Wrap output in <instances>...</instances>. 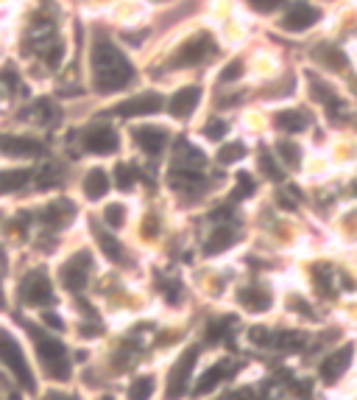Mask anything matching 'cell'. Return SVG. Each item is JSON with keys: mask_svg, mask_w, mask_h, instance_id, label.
<instances>
[{"mask_svg": "<svg viewBox=\"0 0 357 400\" xmlns=\"http://www.w3.org/2000/svg\"><path fill=\"white\" fill-rule=\"evenodd\" d=\"M134 68L131 62L123 56L117 45L109 39H98L93 45V82L98 93H117L126 84H131Z\"/></svg>", "mask_w": 357, "mask_h": 400, "instance_id": "obj_1", "label": "cell"}, {"mask_svg": "<svg viewBox=\"0 0 357 400\" xmlns=\"http://www.w3.org/2000/svg\"><path fill=\"white\" fill-rule=\"evenodd\" d=\"M34 342H37V353H39L45 372L56 381H67L70 378V358H67L64 345L56 336H45L42 330H34Z\"/></svg>", "mask_w": 357, "mask_h": 400, "instance_id": "obj_2", "label": "cell"}, {"mask_svg": "<svg viewBox=\"0 0 357 400\" xmlns=\"http://www.w3.org/2000/svg\"><path fill=\"white\" fill-rule=\"evenodd\" d=\"M0 361H3V364L12 370V375L20 381L23 389H28V392L37 389V381H34V375H31L28 358H26L20 342L12 336L9 330H0Z\"/></svg>", "mask_w": 357, "mask_h": 400, "instance_id": "obj_3", "label": "cell"}, {"mask_svg": "<svg viewBox=\"0 0 357 400\" xmlns=\"http://www.w3.org/2000/svg\"><path fill=\"white\" fill-rule=\"evenodd\" d=\"M90 272H93V255H90L87 249H81V252H76L73 257H70V260L61 266L59 278H61V286H64V289H70V291L79 294V291L87 286Z\"/></svg>", "mask_w": 357, "mask_h": 400, "instance_id": "obj_4", "label": "cell"}, {"mask_svg": "<svg viewBox=\"0 0 357 400\" xmlns=\"http://www.w3.org/2000/svg\"><path fill=\"white\" fill-rule=\"evenodd\" d=\"M20 300L26 305H31V308L53 302V286H50V280H48V275L42 269H37V272H31V275L23 278V283H20Z\"/></svg>", "mask_w": 357, "mask_h": 400, "instance_id": "obj_5", "label": "cell"}, {"mask_svg": "<svg viewBox=\"0 0 357 400\" xmlns=\"http://www.w3.org/2000/svg\"><path fill=\"white\" fill-rule=\"evenodd\" d=\"M195 358H198V350L190 347L179 356V361L171 367V375H168V400H179L187 386H190V375H193V367H195Z\"/></svg>", "mask_w": 357, "mask_h": 400, "instance_id": "obj_6", "label": "cell"}, {"mask_svg": "<svg viewBox=\"0 0 357 400\" xmlns=\"http://www.w3.org/2000/svg\"><path fill=\"white\" fill-rule=\"evenodd\" d=\"M162 104H165L162 96L154 93V90H148V93H137V96L120 101L112 112L120 115V118H139V115H154V112H160Z\"/></svg>", "mask_w": 357, "mask_h": 400, "instance_id": "obj_7", "label": "cell"}, {"mask_svg": "<svg viewBox=\"0 0 357 400\" xmlns=\"http://www.w3.org/2000/svg\"><path fill=\"white\" fill-rule=\"evenodd\" d=\"M212 51H215V42H212V37H209V34H195V37H190L187 42L179 45V51H176V56H173V64H179V68L198 64V62H204Z\"/></svg>", "mask_w": 357, "mask_h": 400, "instance_id": "obj_8", "label": "cell"}, {"mask_svg": "<svg viewBox=\"0 0 357 400\" xmlns=\"http://www.w3.org/2000/svg\"><path fill=\"white\" fill-rule=\"evenodd\" d=\"M81 143H84V149L93 152V154H112V152H117V146H120L117 131H115L112 126H106V123L90 126V129L84 131Z\"/></svg>", "mask_w": 357, "mask_h": 400, "instance_id": "obj_9", "label": "cell"}, {"mask_svg": "<svg viewBox=\"0 0 357 400\" xmlns=\"http://www.w3.org/2000/svg\"><path fill=\"white\" fill-rule=\"evenodd\" d=\"M318 17H321V12L313 3H307V0H302V3H296V6L288 9V15L282 17L279 26L284 31H307V28H313L318 23Z\"/></svg>", "mask_w": 357, "mask_h": 400, "instance_id": "obj_10", "label": "cell"}, {"mask_svg": "<svg viewBox=\"0 0 357 400\" xmlns=\"http://www.w3.org/2000/svg\"><path fill=\"white\" fill-rule=\"evenodd\" d=\"M134 140L146 154L160 157L168 146V131L160 129V126H139V129H134Z\"/></svg>", "mask_w": 357, "mask_h": 400, "instance_id": "obj_11", "label": "cell"}, {"mask_svg": "<svg viewBox=\"0 0 357 400\" xmlns=\"http://www.w3.org/2000/svg\"><path fill=\"white\" fill-rule=\"evenodd\" d=\"M351 353H354V347H351V345H346V347L335 350L332 356H327V358L321 361V367H318L321 381H324V383H335V381H338V378L346 372V367L351 364Z\"/></svg>", "mask_w": 357, "mask_h": 400, "instance_id": "obj_12", "label": "cell"}, {"mask_svg": "<svg viewBox=\"0 0 357 400\" xmlns=\"http://www.w3.org/2000/svg\"><path fill=\"white\" fill-rule=\"evenodd\" d=\"M201 101V90L198 87H182L171 101H168V112L173 118H187Z\"/></svg>", "mask_w": 357, "mask_h": 400, "instance_id": "obj_13", "label": "cell"}, {"mask_svg": "<svg viewBox=\"0 0 357 400\" xmlns=\"http://www.w3.org/2000/svg\"><path fill=\"white\" fill-rule=\"evenodd\" d=\"M310 126V115L305 109H282L276 112V129L284 135H296V131Z\"/></svg>", "mask_w": 357, "mask_h": 400, "instance_id": "obj_14", "label": "cell"}, {"mask_svg": "<svg viewBox=\"0 0 357 400\" xmlns=\"http://www.w3.org/2000/svg\"><path fill=\"white\" fill-rule=\"evenodd\" d=\"M93 235H95L101 252H104L112 263H123V260H126V252H123V246H120V241H117L115 235H109V233H106L104 227H98V224H93Z\"/></svg>", "mask_w": 357, "mask_h": 400, "instance_id": "obj_15", "label": "cell"}, {"mask_svg": "<svg viewBox=\"0 0 357 400\" xmlns=\"http://www.w3.org/2000/svg\"><path fill=\"white\" fill-rule=\"evenodd\" d=\"M313 59L318 62V64H324L327 71H343L346 68V53L340 51V48H335V45H318L316 51H313Z\"/></svg>", "mask_w": 357, "mask_h": 400, "instance_id": "obj_16", "label": "cell"}, {"mask_svg": "<svg viewBox=\"0 0 357 400\" xmlns=\"http://www.w3.org/2000/svg\"><path fill=\"white\" fill-rule=\"evenodd\" d=\"M106 193H109V176H106V171L104 168L87 171V176H84V196L93 199V202H98V199L106 196Z\"/></svg>", "mask_w": 357, "mask_h": 400, "instance_id": "obj_17", "label": "cell"}, {"mask_svg": "<svg viewBox=\"0 0 357 400\" xmlns=\"http://www.w3.org/2000/svg\"><path fill=\"white\" fill-rule=\"evenodd\" d=\"M238 300H240V305H246L249 311H257V313H260V311H268L271 302H273V300H271V291L254 289V286H251V289H240V291H238Z\"/></svg>", "mask_w": 357, "mask_h": 400, "instance_id": "obj_18", "label": "cell"}, {"mask_svg": "<svg viewBox=\"0 0 357 400\" xmlns=\"http://www.w3.org/2000/svg\"><path fill=\"white\" fill-rule=\"evenodd\" d=\"M235 238H238V233H235L232 224H218L215 230H212L209 241H206V255H218V252H224L226 246H232Z\"/></svg>", "mask_w": 357, "mask_h": 400, "instance_id": "obj_19", "label": "cell"}, {"mask_svg": "<svg viewBox=\"0 0 357 400\" xmlns=\"http://www.w3.org/2000/svg\"><path fill=\"white\" fill-rule=\"evenodd\" d=\"M232 370H235L232 364H215L212 370H206V372L198 378V383L193 386V394H206L209 389H215V386L224 381V375H226V372H232Z\"/></svg>", "mask_w": 357, "mask_h": 400, "instance_id": "obj_20", "label": "cell"}, {"mask_svg": "<svg viewBox=\"0 0 357 400\" xmlns=\"http://www.w3.org/2000/svg\"><path fill=\"white\" fill-rule=\"evenodd\" d=\"M73 205H70V202H64V199H61V202H56V205H48L45 210H42V221L48 224V227H64L70 219H73Z\"/></svg>", "mask_w": 357, "mask_h": 400, "instance_id": "obj_21", "label": "cell"}, {"mask_svg": "<svg viewBox=\"0 0 357 400\" xmlns=\"http://www.w3.org/2000/svg\"><path fill=\"white\" fill-rule=\"evenodd\" d=\"M31 171L28 168H15V171H0V193H12L28 182Z\"/></svg>", "mask_w": 357, "mask_h": 400, "instance_id": "obj_22", "label": "cell"}, {"mask_svg": "<svg viewBox=\"0 0 357 400\" xmlns=\"http://www.w3.org/2000/svg\"><path fill=\"white\" fill-rule=\"evenodd\" d=\"M276 154L282 157V163L288 168H299L302 165V146L293 140H276Z\"/></svg>", "mask_w": 357, "mask_h": 400, "instance_id": "obj_23", "label": "cell"}, {"mask_svg": "<svg viewBox=\"0 0 357 400\" xmlns=\"http://www.w3.org/2000/svg\"><path fill=\"white\" fill-rule=\"evenodd\" d=\"M0 149L9 152V154H37L39 143L28 140V138H0Z\"/></svg>", "mask_w": 357, "mask_h": 400, "instance_id": "obj_24", "label": "cell"}, {"mask_svg": "<svg viewBox=\"0 0 357 400\" xmlns=\"http://www.w3.org/2000/svg\"><path fill=\"white\" fill-rule=\"evenodd\" d=\"M176 165H182V168H201L204 165V154L195 146H190L187 140H182L179 143V154H176Z\"/></svg>", "mask_w": 357, "mask_h": 400, "instance_id": "obj_25", "label": "cell"}, {"mask_svg": "<svg viewBox=\"0 0 357 400\" xmlns=\"http://www.w3.org/2000/svg\"><path fill=\"white\" fill-rule=\"evenodd\" d=\"M39 53H42V59H45L48 68H59L61 59H64V45H61L59 39L50 37L45 45H39Z\"/></svg>", "mask_w": 357, "mask_h": 400, "instance_id": "obj_26", "label": "cell"}, {"mask_svg": "<svg viewBox=\"0 0 357 400\" xmlns=\"http://www.w3.org/2000/svg\"><path fill=\"white\" fill-rule=\"evenodd\" d=\"M313 280H316L318 294H327V297L335 294V289H332V269H329V266H316V269H313Z\"/></svg>", "mask_w": 357, "mask_h": 400, "instance_id": "obj_27", "label": "cell"}, {"mask_svg": "<svg viewBox=\"0 0 357 400\" xmlns=\"http://www.w3.org/2000/svg\"><path fill=\"white\" fill-rule=\"evenodd\" d=\"M154 394V378H137L131 386H128V400H148Z\"/></svg>", "mask_w": 357, "mask_h": 400, "instance_id": "obj_28", "label": "cell"}, {"mask_svg": "<svg viewBox=\"0 0 357 400\" xmlns=\"http://www.w3.org/2000/svg\"><path fill=\"white\" fill-rule=\"evenodd\" d=\"M271 345H276L279 350H299L305 345V336H299L293 330H282L276 333V339H271Z\"/></svg>", "mask_w": 357, "mask_h": 400, "instance_id": "obj_29", "label": "cell"}, {"mask_svg": "<svg viewBox=\"0 0 357 400\" xmlns=\"http://www.w3.org/2000/svg\"><path fill=\"white\" fill-rule=\"evenodd\" d=\"M310 84H313V96H316L321 104H327V107L338 109V96H335V90H332L329 84H321L316 76H310Z\"/></svg>", "mask_w": 357, "mask_h": 400, "instance_id": "obj_30", "label": "cell"}, {"mask_svg": "<svg viewBox=\"0 0 357 400\" xmlns=\"http://www.w3.org/2000/svg\"><path fill=\"white\" fill-rule=\"evenodd\" d=\"M246 157V146L243 143H226L221 152H218V163L221 165H235Z\"/></svg>", "mask_w": 357, "mask_h": 400, "instance_id": "obj_31", "label": "cell"}, {"mask_svg": "<svg viewBox=\"0 0 357 400\" xmlns=\"http://www.w3.org/2000/svg\"><path fill=\"white\" fill-rule=\"evenodd\" d=\"M260 171L268 176V179H282V168H279V163L273 160V154L268 152V149H260Z\"/></svg>", "mask_w": 357, "mask_h": 400, "instance_id": "obj_32", "label": "cell"}, {"mask_svg": "<svg viewBox=\"0 0 357 400\" xmlns=\"http://www.w3.org/2000/svg\"><path fill=\"white\" fill-rule=\"evenodd\" d=\"M115 179H117V188H120V190H131V185H134V179H137L134 165L120 163V165L115 168Z\"/></svg>", "mask_w": 357, "mask_h": 400, "instance_id": "obj_33", "label": "cell"}, {"mask_svg": "<svg viewBox=\"0 0 357 400\" xmlns=\"http://www.w3.org/2000/svg\"><path fill=\"white\" fill-rule=\"evenodd\" d=\"M104 221H106L112 230H120L123 221H126V208H123V205H106V210H104Z\"/></svg>", "mask_w": 357, "mask_h": 400, "instance_id": "obj_34", "label": "cell"}, {"mask_svg": "<svg viewBox=\"0 0 357 400\" xmlns=\"http://www.w3.org/2000/svg\"><path fill=\"white\" fill-rule=\"evenodd\" d=\"M235 325V319L229 316V319H221V322H212L209 327H206V342H221L224 336H226V330Z\"/></svg>", "mask_w": 357, "mask_h": 400, "instance_id": "obj_35", "label": "cell"}, {"mask_svg": "<svg viewBox=\"0 0 357 400\" xmlns=\"http://www.w3.org/2000/svg\"><path fill=\"white\" fill-rule=\"evenodd\" d=\"M204 135H206L209 140H221V138L226 135V123H224L221 118H212V120L204 126Z\"/></svg>", "mask_w": 357, "mask_h": 400, "instance_id": "obj_36", "label": "cell"}, {"mask_svg": "<svg viewBox=\"0 0 357 400\" xmlns=\"http://www.w3.org/2000/svg\"><path fill=\"white\" fill-rule=\"evenodd\" d=\"M246 3L254 12H260V15H271V12H276L282 6V0H246Z\"/></svg>", "mask_w": 357, "mask_h": 400, "instance_id": "obj_37", "label": "cell"}, {"mask_svg": "<svg viewBox=\"0 0 357 400\" xmlns=\"http://www.w3.org/2000/svg\"><path fill=\"white\" fill-rule=\"evenodd\" d=\"M243 76V62H229L226 71L221 73V82H232V79H240Z\"/></svg>", "mask_w": 357, "mask_h": 400, "instance_id": "obj_38", "label": "cell"}, {"mask_svg": "<svg viewBox=\"0 0 357 400\" xmlns=\"http://www.w3.org/2000/svg\"><path fill=\"white\" fill-rule=\"evenodd\" d=\"M249 339H251L254 345H271V336H268L265 327H251V330H249Z\"/></svg>", "mask_w": 357, "mask_h": 400, "instance_id": "obj_39", "label": "cell"}, {"mask_svg": "<svg viewBox=\"0 0 357 400\" xmlns=\"http://www.w3.org/2000/svg\"><path fill=\"white\" fill-rule=\"evenodd\" d=\"M42 322H45L48 327H53V330H64V319H61L59 313H53V311H45V313H42Z\"/></svg>", "mask_w": 357, "mask_h": 400, "instance_id": "obj_40", "label": "cell"}, {"mask_svg": "<svg viewBox=\"0 0 357 400\" xmlns=\"http://www.w3.org/2000/svg\"><path fill=\"white\" fill-rule=\"evenodd\" d=\"M221 400H260L251 389H238V392H229L226 397H221Z\"/></svg>", "mask_w": 357, "mask_h": 400, "instance_id": "obj_41", "label": "cell"}, {"mask_svg": "<svg viewBox=\"0 0 357 400\" xmlns=\"http://www.w3.org/2000/svg\"><path fill=\"white\" fill-rule=\"evenodd\" d=\"M0 79H3L6 84H12V87H20V76H17L15 68H3V71H0Z\"/></svg>", "mask_w": 357, "mask_h": 400, "instance_id": "obj_42", "label": "cell"}, {"mask_svg": "<svg viewBox=\"0 0 357 400\" xmlns=\"http://www.w3.org/2000/svg\"><path fill=\"white\" fill-rule=\"evenodd\" d=\"M238 185H240V193H243V196H249V193L254 190V179H251L249 174H240V176H238Z\"/></svg>", "mask_w": 357, "mask_h": 400, "instance_id": "obj_43", "label": "cell"}, {"mask_svg": "<svg viewBox=\"0 0 357 400\" xmlns=\"http://www.w3.org/2000/svg\"><path fill=\"white\" fill-rule=\"evenodd\" d=\"M45 400H79V397H73V394H64V392H48V394H45Z\"/></svg>", "mask_w": 357, "mask_h": 400, "instance_id": "obj_44", "label": "cell"}, {"mask_svg": "<svg viewBox=\"0 0 357 400\" xmlns=\"http://www.w3.org/2000/svg\"><path fill=\"white\" fill-rule=\"evenodd\" d=\"M0 302H3V294H0Z\"/></svg>", "mask_w": 357, "mask_h": 400, "instance_id": "obj_45", "label": "cell"}, {"mask_svg": "<svg viewBox=\"0 0 357 400\" xmlns=\"http://www.w3.org/2000/svg\"><path fill=\"white\" fill-rule=\"evenodd\" d=\"M354 90H357V82H354Z\"/></svg>", "mask_w": 357, "mask_h": 400, "instance_id": "obj_46", "label": "cell"}]
</instances>
